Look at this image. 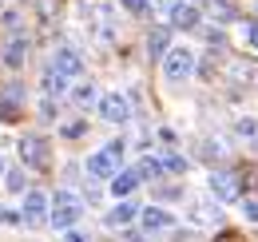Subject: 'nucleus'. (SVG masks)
<instances>
[{
  "label": "nucleus",
  "mask_w": 258,
  "mask_h": 242,
  "mask_svg": "<svg viewBox=\"0 0 258 242\" xmlns=\"http://www.w3.org/2000/svg\"><path fill=\"white\" fill-rule=\"evenodd\" d=\"M80 214H84V199L76 195V191H56L52 199H48V218H52V226H72V222H80Z\"/></svg>",
  "instance_id": "obj_1"
},
{
  "label": "nucleus",
  "mask_w": 258,
  "mask_h": 242,
  "mask_svg": "<svg viewBox=\"0 0 258 242\" xmlns=\"http://www.w3.org/2000/svg\"><path fill=\"white\" fill-rule=\"evenodd\" d=\"M119 159H123V143L115 139V143H107L103 151L88 155V175H92V179H115V175H119Z\"/></svg>",
  "instance_id": "obj_2"
},
{
  "label": "nucleus",
  "mask_w": 258,
  "mask_h": 242,
  "mask_svg": "<svg viewBox=\"0 0 258 242\" xmlns=\"http://www.w3.org/2000/svg\"><path fill=\"white\" fill-rule=\"evenodd\" d=\"M48 159H52V143L44 135H24L20 139V163L32 167V171H48Z\"/></svg>",
  "instance_id": "obj_3"
},
{
  "label": "nucleus",
  "mask_w": 258,
  "mask_h": 242,
  "mask_svg": "<svg viewBox=\"0 0 258 242\" xmlns=\"http://www.w3.org/2000/svg\"><path fill=\"white\" fill-rule=\"evenodd\" d=\"M195 72V52L191 48H167V56H163V76L167 80H187Z\"/></svg>",
  "instance_id": "obj_4"
},
{
  "label": "nucleus",
  "mask_w": 258,
  "mask_h": 242,
  "mask_svg": "<svg viewBox=\"0 0 258 242\" xmlns=\"http://www.w3.org/2000/svg\"><path fill=\"white\" fill-rule=\"evenodd\" d=\"M56 76H64V80H80L84 76V60H80V52L76 48H68V44H60L56 52H52V64H48Z\"/></svg>",
  "instance_id": "obj_5"
},
{
  "label": "nucleus",
  "mask_w": 258,
  "mask_h": 242,
  "mask_svg": "<svg viewBox=\"0 0 258 242\" xmlns=\"http://www.w3.org/2000/svg\"><path fill=\"white\" fill-rule=\"evenodd\" d=\"M211 191H215V199L234 203V199H242V175L238 171H211Z\"/></svg>",
  "instance_id": "obj_6"
},
{
  "label": "nucleus",
  "mask_w": 258,
  "mask_h": 242,
  "mask_svg": "<svg viewBox=\"0 0 258 242\" xmlns=\"http://www.w3.org/2000/svg\"><path fill=\"white\" fill-rule=\"evenodd\" d=\"M139 222L147 234H163V230H175V214H167L163 207H143L139 211Z\"/></svg>",
  "instance_id": "obj_7"
},
{
  "label": "nucleus",
  "mask_w": 258,
  "mask_h": 242,
  "mask_svg": "<svg viewBox=\"0 0 258 242\" xmlns=\"http://www.w3.org/2000/svg\"><path fill=\"white\" fill-rule=\"evenodd\" d=\"M99 115H103L107 123H127L131 107H127V99H123L119 91H107V95L99 99Z\"/></svg>",
  "instance_id": "obj_8"
},
{
  "label": "nucleus",
  "mask_w": 258,
  "mask_h": 242,
  "mask_svg": "<svg viewBox=\"0 0 258 242\" xmlns=\"http://www.w3.org/2000/svg\"><path fill=\"white\" fill-rule=\"evenodd\" d=\"M20 218H24L28 226L44 222V218H48V195H44V191H28V195H24V207H20Z\"/></svg>",
  "instance_id": "obj_9"
},
{
  "label": "nucleus",
  "mask_w": 258,
  "mask_h": 242,
  "mask_svg": "<svg viewBox=\"0 0 258 242\" xmlns=\"http://www.w3.org/2000/svg\"><path fill=\"white\" fill-rule=\"evenodd\" d=\"M171 24L175 28H199V8L195 4H175L171 8Z\"/></svg>",
  "instance_id": "obj_10"
},
{
  "label": "nucleus",
  "mask_w": 258,
  "mask_h": 242,
  "mask_svg": "<svg viewBox=\"0 0 258 242\" xmlns=\"http://www.w3.org/2000/svg\"><path fill=\"white\" fill-rule=\"evenodd\" d=\"M24 60H28V40L12 36V40H8V48H4V64H8V68H20Z\"/></svg>",
  "instance_id": "obj_11"
},
{
  "label": "nucleus",
  "mask_w": 258,
  "mask_h": 242,
  "mask_svg": "<svg viewBox=\"0 0 258 242\" xmlns=\"http://www.w3.org/2000/svg\"><path fill=\"white\" fill-rule=\"evenodd\" d=\"M139 183H143V179H139L135 171H119V175L111 179V195H115V199H123V195H131Z\"/></svg>",
  "instance_id": "obj_12"
},
{
  "label": "nucleus",
  "mask_w": 258,
  "mask_h": 242,
  "mask_svg": "<svg viewBox=\"0 0 258 242\" xmlns=\"http://www.w3.org/2000/svg\"><path fill=\"white\" fill-rule=\"evenodd\" d=\"M207 12H211L219 24H230V20H238V8H234L230 0H207Z\"/></svg>",
  "instance_id": "obj_13"
},
{
  "label": "nucleus",
  "mask_w": 258,
  "mask_h": 242,
  "mask_svg": "<svg viewBox=\"0 0 258 242\" xmlns=\"http://www.w3.org/2000/svg\"><path fill=\"white\" fill-rule=\"evenodd\" d=\"M135 214H139V211H135L131 203H119V207H111V211H107V218H103V222H107V226H127Z\"/></svg>",
  "instance_id": "obj_14"
},
{
  "label": "nucleus",
  "mask_w": 258,
  "mask_h": 242,
  "mask_svg": "<svg viewBox=\"0 0 258 242\" xmlns=\"http://www.w3.org/2000/svg\"><path fill=\"white\" fill-rule=\"evenodd\" d=\"M20 119V103L12 95H0V123H16Z\"/></svg>",
  "instance_id": "obj_15"
},
{
  "label": "nucleus",
  "mask_w": 258,
  "mask_h": 242,
  "mask_svg": "<svg viewBox=\"0 0 258 242\" xmlns=\"http://www.w3.org/2000/svg\"><path fill=\"white\" fill-rule=\"evenodd\" d=\"M44 91H48V95H64V91H68V80H64V76H56V72L48 68V72H44Z\"/></svg>",
  "instance_id": "obj_16"
},
{
  "label": "nucleus",
  "mask_w": 258,
  "mask_h": 242,
  "mask_svg": "<svg viewBox=\"0 0 258 242\" xmlns=\"http://www.w3.org/2000/svg\"><path fill=\"white\" fill-rule=\"evenodd\" d=\"M147 52L151 56H167V28H155L147 36Z\"/></svg>",
  "instance_id": "obj_17"
},
{
  "label": "nucleus",
  "mask_w": 258,
  "mask_h": 242,
  "mask_svg": "<svg viewBox=\"0 0 258 242\" xmlns=\"http://www.w3.org/2000/svg\"><path fill=\"white\" fill-rule=\"evenodd\" d=\"M159 171H163V163H159V159H151V155H147V159L135 167V175H139V179H155Z\"/></svg>",
  "instance_id": "obj_18"
},
{
  "label": "nucleus",
  "mask_w": 258,
  "mask_h": 242,
  "mask_svg": "<svg viewBox=\"0 0 258 242\" xmlns=\"http://www.w3.org/2000/svg\"><path fill=\"white\" fill-rule=\"evenodd\" d=\"M159 163H163V171H175V175L187 171V159H183V155H167V159H159Z\"/></svg>",
  "instance_id": "obj_19"
},
{
  "label": "nucleus",
  "mask_w": 258,
  "mask_h": 242,
  "mask_svg": "<svg viewBox=\"0 0 258 242\" xmlns=\"http://www.w3.org/2000/svg\"><path fill=\"white\" fill-rule=\"evenodd\" d=\"M242 214H246L250 222H258V195H246V199H242Z\"/></svg>",
  "instance_id": "obj_20"
},
{
  "label": "nucleus",
  "mask_w": 258,
  "mask_h": 242,
  "mask_svg": "<svg viewBox=\"0 0 258 242\" xmlns=\"http://www.w3.org/2000/svg\"><path fill=\"white\" fill-rule=\"evenodd\" d=\"M92 99H96V88H92V84H80V88H76V103H84V107H88Z\"/></svg>",
  "instance_id": "obj_21"
},
{
  "label": "nucleus",
  "mask_w": 258,
  "mask_h": 242,
  "mask_svg": "<svg viewBox=\"0 0 258 242\" xmlns=\"http://www.w3.org/2000/svg\"><path fill=\"white\" fill-rule=\"evenodd\" d=\"M123 8L135 12V16H143V12H147V0H123Z\"/></svg>",
  "instance_id": "obj_22"
},
{
  "label": "nucleus",
  "mask_w": 258,
  "mask_h": 242,
  "mask_svg": "<svg viewBox=\"0 0 258 242\" xmlns=\"http://www.w3.org/2000/svg\"><path fill=\"white\" fill-rule=\"evenodd\" d=\"M8 191H24V179H20V171H8Z\"/></svg>",
  "instance_id": "obj_23"
},
{
  "label": "nucleus",
  "mask_w": 258,
  "mask_h": 242,
  "mask_svg": "<svg viewBox=\"0 0 258 242\" xmlns=\"http://www.w3.org/2000/svg\"><path fill=\"white\" fill-rule=\"evenodd\" d=\"M234 127H238V135H254V131H258V123H254V119H238Z\"/></svg>",
  "instance_id": "obj_24"
},
{
  "label": "nucleus",
  "mask_w": 258,
  "mask_h": 242,
  "mask_svg": "<svg viewBox=\"0 0 258 242\" xmlns=\"http://www.w3.org/2000/svg\"><path fill=\"white\" fill-rule=\"evenodd\" d=\"M246 40H250V48H258V20H254V24H246Z\"/></svg>",
  "instance_id": "obj_25"
},
{
  "label": "nucleus",
  "mask_w": 258,
  "mask_h": 242,
  "mask_svg": "<svg viewBox=\"0 0 258 242\" xmlns=\"http://www.w3.org/2000/svg\"><path fill=\"white\" fill-rule=\"evenodd\" d=\"M64 135H72V139H76V135H84V123H68Z\"/></svg>",
  "instance_id": "obj_26"
},
{
  "label": "nucleus",
  "mask_w": 258,
  "mask_h": 242,
  "mask_svg": "<svg viewBox=\"0 0 258 242\" xmlns=\"http://www.w3.org/2000/svg\"><path fill=\"white\" fill-rule=\"evenodd\" d=\"M68 242H88V234H80V230H72V234H68Z\"/></svg>",
  "instance_id": "obj_27"
},
{
  "label": "nucleus",
  "mask_w": 258,
  "mask_h": 242,
  "mask_svg": "<svg viewBox=\"0 0 258 242\" xmlns=\"http://www.w3.org/2000/svg\"><path fill=\"white\" fill-rule=\"evenodd\" d=\"M0 175H4V159H0Z\"/></svg>",
  "instance_id": "obj_28"
}]
</instances>
